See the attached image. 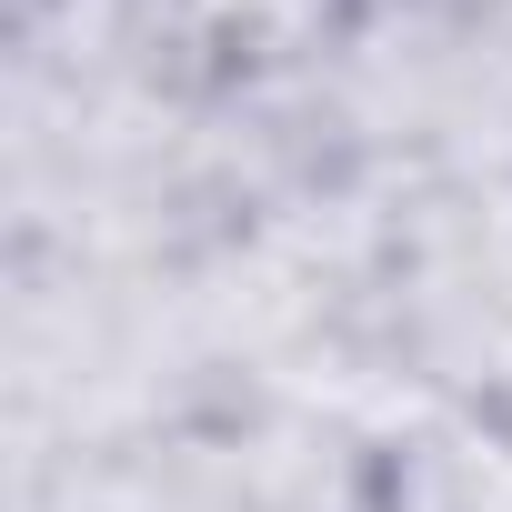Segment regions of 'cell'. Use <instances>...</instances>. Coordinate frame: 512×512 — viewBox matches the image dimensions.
Returning a JSON list of instances; mask_svg holds the SVG:
<instances>
[{
	"mask_svg": "<svg viewBox=\"0 0 512 512\" xmlns=\"http://www.w3.org/2000/svg\"><path fill=\"white\" fill-rule=\"evenodd\" d=\"M362 512H512V432L492 412H432L362 462Z\"/></svg>",
	"mask_w": 512,
	"mask_h": 512,
	"instance_id": "cell-1",
	"label": "cell"
}]
</instances>
